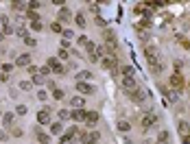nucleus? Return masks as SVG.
Instances as JSON below:
<instances>
[{"mask_svg": "<svg viewBox=\"0 0 190 144\" xmlns=\"http://www.w3.org/2000/svg\"><path fill=\"white\" fill-rule=\"evenodd\" d=\"M31 29H33V31H42V22H40V20H37V22H33V24H31Z\"/></svg>", "mask_w": 190, "mask_h": 144, "instance_id": "34", "label": "nucleus"}, {"mask_svg": "<svg viewBox=\"0 0 190 144\" xmlns=\"http://www.w3.org/2000/svg\"><path fill=\"white\" fill-rule=\"evenodd\" d=\"M61 131H63L61 122H50V133H52V136H59Z\"/></svg>", "mask_w": 190, "mask_h": 144, "instance_id": "15", "label": "nucleus"}, {"mask_svg": "<svg viewBox=\"0 0 190 144\" xmlns=\"http://www.w3.org/2000/svg\"><path fill=\"white\" fill-rule=\"evenodd\" d=\"M168 142H170L168 131H162V133H160V138H157V144H168Z\"/></svg>", "mask_w": 190, "mask_h": 144, "instance_id": "18", "label": "nucleus"}, {"mask_svg": "<svg viewBox=\"0 0 190 144\" xmlns=\"http://www.w3.org/2000/svg\"><path fill=\"white\" fill-rule=\"evenodd\" d=\"M77 89H79L81 94H94V92H96V87H94V85H90V83H81V81L77 83Z\"/></svg>", "mask_w": 190, "mask_h": 144, "instance_id": "4", "label": "nucleus"}, {"mask_svg": "<svg viewBox=\"0 0 190 144\" xmlns=\"http://www.w3.org/2000/svg\"><path fill=\"white\" fill-rule=\"evenodd\" d=\"M94 144H98V142H94Z\"/></svg>", "mask_w": 190, "mask_h": 144, "instance_id": "39", "label": "nucleus"}, {"mask_svg": "<svg viewBox=\"0 0 190 144\" xmlns=\"http://www.w3.org/2000/svg\"><path fill=\"white\" fill-rule=\"evenodd\" d=\"M77 42H79V46H83V48H85V44H87V42H90V39H87V37H85V35H81V37H79V39H77Z\"/></svg>", "mask_w": 190, "mask_h": 144, "instance_id": "32", "label": "nucleus"}, {"mask_svg": "<svg viewBox=\"0 0 190 144\" xmlns=\"http://www.w3.org/2000/svg\"><path fill=\"white\" fill-rule=\"evenodd\" d=\"M15 64L20 66V68L29 66V64H31V55H29V52H24V55H20V57H17V61H15Z\"/></svg>", "mask_w": 190, "mask_h": 144, "instance_id": "12", "label": "nucleus"}, {"mask_svg": "<svg viewBox=\"0 0 190 144\" xmlns=\"http://www.w3.org/2000/svg\"><path fill=\"white\" fill-rule=\"evenodd\" d=\"M37 122H40V124H50V122H52V120H50V114H48V111H40V114H37Z\"/></svg>", "mask_w": 190, "mask_h": 144, "instance_id": "13", "label": "nucleus"}, {"mask_svg": "<svg viewBox=\"0 0 190 144\" xmlns=\"http://www.w3.org/2000/svg\"><path fill=\"white\" fill-rule=\"evenodd\" d=\"M153 122H157V116H155V114H147V116H144V118H142V129L147 131V129L151 127Z\"/></svg>", "mask_w": 190, "mask_h": 144, "instance_id": "8", "label": "nucleus"}, {"mask_svg": "<svg viewBox=\"0 0 190 144\" xmlns=\"http://www.w3.org/2000/svg\"><path fill=\"white\" fill-rule=\"evenodd\" d=\"M74 22L81 26V29H85V26H87V22H85V15H83V13H77V15H74Z\"/></svg>", "mask_w": 190, "mask_h": 144, "instance_id": "17", "label": "nucleus"}, {"mask_svg": "<svg viewBox=\"0 0 190 144\" xmlns=\"http://www.w3.org/2000/svg\"><path fill=\"white\" fill-rule=\"evenodd\" d=\"M85 116H87V111H85V109H72V111H70V118L74 120V122L85 120Z\"/></svg>", "mask_w": 190, "mask_h": 144, "instance_id": "6", "label": "nucleus"}, {"mask_svg": "<svg viewBox=\"0 0 190 144\" xmlns=\"http://www.w3.org/2000/svg\"><path fill=\"white\" fill-rule=\"evenodd\" d=\"M13 136H15V138H20V136H24V133H22V129H13Z\"/></svg>", "mask_w": 190, "mask_h": 144, "instance_id": "37", "label": "nucleus"}, {"mask_svg": "<svg viewBox=\"0 0 190 144\" xmlns=\"http://www.w3.org/2000/svg\"><path fill=\"white\" fill-rule=\"evenodd\" d=\"M68 118H70V111L68 109H61L59 111V120H68Z\"/></svg>", "mask_w": 190, "mask_h": 144, "instance_id": "28", "label": "nucleus"}, {"mask_svg": "<svg viewBox=\"0 0 190 144\" xmlns=\"http://www.w3.org/2000/svg\"><path fill=\"white\" fill-rule=\"evenodd\" d=\"M85 50L90 52V55H92V52L96 50V44H94V42H87V44H85Z\"/></svg>", "mask_w": 190, "mask_h": 144, "instance_id": "26", "label": "nucleus"}, {"mask_svg": "<svg viewBox=\"0 0 190 144\" xmlns=\"http://www.w3.org/2000/svg\"><path fill=\"white\" fill-rule=\"evenodd\" d=\"M120 83H122V87L127 89V92H131V89H135V87H138V85H135V79H133V77H122V81H120Z\"/></svg>", "mask_w": 190, "mask_h": 144, "instance_id": "5", "label": "nucleus"}, {"mask_svg": "<svg viewBox=\"0 0 190 144\" xmlns=\"http://www.w3.org/2000/svg\"><path fill=\"white\" fill-rule=\"evenodd\" d=\"M122 74L125 77H133V68L131 66H122Z\"/></svg>", "mask_w": 190, "mask_h": 144, "instance_id": "25", "label": "nucleus"}, {"mask_svg": "<svg viewBox=\"0 0 190 144\" xmlns=\"http://www.w3.org/2000/svg\"><path fill=\"white\" fill-rule=\"evenodd\" d=\"M44 81H46V79H44V77H40V74H35V77H33V83H35V85H42Z\"/></svg>", "mask_w": 190, "mask_h": 144, "instance_id": "29", "label": "nucleus"}, {"mask_svg": "<svg viewBox=\"0 0 190 144\" xmlns=\"http://www.w3.org/2000/svg\"><path fill=\"white\" fill-rule=\"evenodd\" d=\"M17 35H20V37H24V39H26V29H22V26H20V29H17Z\"/></svg>", "mask_w": 190, "mask_h": 144, "instance_id": "36", "label": "nucleus"}, {"mask_svg": "<svg viewBox=\"0 0 190 144\" xmlns=\"http://www.w3.org/2000/svg\"><path fill=\"white\" fill-rule=\"evenodd\" d=\"M20 87H22V89H26V92H29V89L33 87V83H31V81H22V83H20Z\"/></svg>", "mask_w": 190, "mask_h": 144, "instance_id": "30", "label": "nucleus"}, {"mask_svg": "<svg viewBox=\"0 0 190 144\" xmlns=\"http://www.w3.org/2000/svg\"><path fill=\"white\" fill-rule=\"evenodd\" d=\"M70 105L74 107V109H83L85 98H83V96H72V98H70Z\"/></svg>", "mask_w": 190, "mask_h": 144, "instance_id": "10", "label": "nucleus"}, {"mask_svg": "<svg viewBox=\"0 0 190 144\" xmlns=\"http://www.w3.org/2000/svg\"><path fill=\"white\" fill-rule=\"evenodd\" d=\"M37 101L46 103V101H48V92H44V89H40V92H37Z\"/></svg>", "mask_w": 190, "mask_h": 144, "instance_id": "22", "label": "nucleus"}, {"mask_svg": "<svg viewBox=\"0 0 190 144\" xmlns=\"http://www.w3.org/2000/svg\"><path fill=\"white\" fill-rule=\"evenodd\" d=\"M177 129H179V133H182V136H188V131H190V127H188V122H184V120L179 122V127H177Z\"/></svg>", "mask_w": 190, "mask_h": 144, "instance_id": "19", "label": "nucleus"}, {"mask_svg": "<svg viewBox=\"0 0 190 144\" xmlns=\"http://www.w3.org/2000/svg\"><path fill=\"white\" fill-rule=\"evenodd\" d=\"M170 87H175V89H182L184 87V79L179 77V74H170Z\"/></svg>", "mask_w": 190, "mask_h": 144, "instance_id": "9", "label": "nucleus"}, {"mask_svg": "<svg viewBox=\"0 0 190 144\" xmlns=\"http://www.w3.org/2000/svg\"><path fill=\"white\" fill-rule=\"evenodd\" d=\"M24 42H26V46H37V44H35V39H33V37H26Z\"/></svg>", "mask_w": 190, "mask_h": 144, "instance_id": "35", "label": "nucleus"}, {"mask_svg": "<svg viewBox=\"0 0 190 144\" xmlns=\"http://www.w3.org/2000/svg\"><path fill=\"white\" fill-rule=\"evenodd\" d=\"M188 87H190V83H188Z\"/></svg>", "mask_w": 190, "mask_h": 144, "instance_id": "40", "label": "nucleus"}, {"mask_svg": "<svg viewBox=\"0 0 190 144\" xmlns=\"http://www.w3.org/2000/svg\"><path fill=\"white\" fill-rule=\"evenodd\" d=\"M184 144H190V138H186V140H184Z\"/></svg>", "mask_w": 190, "mask_h": 144, "instance_id": "38", "label": "nucleus"}, {"mask_svg": "<svg viewBox=\"0 0 190 144\" xmlns=\"http://www.w3.org/2000/svg\"><path fill=\"white\" fill-rule=\"evenodd\" d=\"M59 20H70V13H68V9L63 7L61 11H59Z\"/></svg>", "mask_w": 190, "mask_h": 144, "instance_id": "24", "label": "nucleus"}, {"mask_svg": "<svg viewBox=\"0 0 190 144\" xmlns=\"http://www.w3.org/2000/svg\"><path fill=\"white\" fill-rule=\"evenodd\" d=\"M116 64H118V61H116L114 57H103V59H101V66H103L105 70H116Z\"/></svg>", "mask_w": 190, "mask_h": 144, "instance_id": "7", "label": "nucleus"}, {"mask_svg": "<svg viewBox=\"0 0 190 144\" xmlns=\"http://www.w3.org/2000/svg\"><path fill=\"white\" fill-rule=\"evenodd\" d=\"M52 98H55V101H63V98H66V92L59 89V87H55L52 89Z\"/></svg>", "mask_w": 190, "mask_h": 144, "instance_id": "16", "label": "nucleus"}, {"mask_svg": "<svg viewBox=\"0 0 190 144\" xmlns=\"http://www.w3.org/2000/svg\"><path fill=\"white\" fill-rule=\"evenodd\" d=\"M118 129L127 133V131H129V129H131V124H129V122H127V120H120V122H118Z\"/></svg>", "mask_w": 190, "mask_h": 144, "instance_id": "21", "label": "nucleus"}, {"mask_svg": "<svg viewBox=\"0 0 190 144\" xmlns=\"http://www.w3.org/2000/svg\"><path fill=\"white\" fill-rule=\"evenodd\" d=\"M50 29L55 31V33H63V29H61V24H59V22H52V26H50Z\"/></svg>", "mask_w": 190, "mask_h": 144, "instance_id": "31", "label": "nucleus"}, {"mask_svg": "<svg viewBox=\"0 0 190 144\" xmlns=\"http://www.w3.org/2000/svg\"><path fill=\"white\" fill-rule=\"evenodd\" d=\"M0 116H2V114H0Z\"/></svg>", "mask_w": 190, "mask_h": 144, "instance_id": "41", "label": "nucleus"}, {"mask_svg": "<svg viewBox=\"0 0 190 144\" xmlns=\"http://www.w3.org/2000/svg\"><path fill=\"white\" fill-rule=\"evenodd\" d=\"M98 118H101V116H98V111H87L85 122H87V124H96V122H98Z\"/></svg>", "mask_w": 190, "mask_h": 144, "instance_id": "14", "label": "nucleus"}, {"mask_svg": "<svg viewBox=\"0 0 190 144\" xmlns=\"http://www.w3.org/2000/svg\"><path fill=\"white\" fill-rule=\"evenodd\" d=\"M127 94H129V98H131L133 103H142V101H144V92H142V89H138V87L131 89V92H127Z\"/></svg>", "mask_w": 190, "mask_h": 144, "instance_id": "3", "label": "nucleus"}, {"mask_svg": "<svg viewBox=\"0 0 190 144\" xmlns=\"http://www.w3.org/2000/svg\"><path fill=\"white\" fill-rule=\"evenodd\" d=\"M61 35H63V39H66V42H68V39H72V37H74V33H72L70 29H66V31H63Z\"/></svg>", "mask_w": 190, "mask_h": 144, "instance_id": "27", "label": "nucleus"}, {"mask_svg": "<svg viewBox=\"0 0 190 144\" xmlns=\"http://www.w3.org/2000/svg\"><path fill=\"white\" fill-rule=\"evenodd\" d=\"M98 138H101V133H98V131H90L81 140H83V144H94V142H98Z\"/></svg>", "mask_w": 190, "mask_h": 144, "instance_id": "2", "label": "nucleus"}, {"mask_svg": "<svg viewBox=\"0 0 190 144\" xmlns=\"http://www.w3.org/2000/svg\"><path fill=\"white\" fill-rule=\"evenodd\" d=\"M92 81L94 79V74H92V72H90V70H81V72H77V81H81V83H83V81Z\"/></svg>", "mask_w": 190, "mask_h": 144, "instance_id": "11", "label": "nucleus"}, {"mask_svg": "<svg viewBox=\"0 0 190 144\" xmlns=\"http://www.w3.org/2000/svg\"><path fill=\"white\" fill-rule=\"evenodd\" d=\"M48 70L57 72V74H61V72H66V68H63V66L59 64V59H55V57H50V59H48Z\"/></svg>", "mask_w": 190, "mask_h": 144, "instance_id": "1", "label": "nucleus"}, {"mask_svg": "<svg viewBox=\"0 0 190 144\" xmlns=\"http://www.w3.org/2000/svg\"><path fill=\"white\" fill-rule=\"evenodd\" d=\"M35 133H37V136H35V138H37V142H42V144H48V136H46V133H42V131H35Z\"/></svg>", "mask_w": 190, "mask_h": 144, "instance_id": "20", "label": "nucleus"}, {"mask_svg": "<svg viewBox=\"0 0 190 144\" xmlns=\"http://www.w3.org/2000/svg\"><path fill=\"white\" fill-rule=\"evenodd\" d=\"M15 114H20V116H24V114H26V105H17V109H15Z\"/></svg>", "mask_w": 190, "mask_h": 144, "instance_id": "33", "label": "nucleus"}, {"mask_svg": "<svg viewBox=\"0 0 190 144\" xmlns=\"http://www.w3.org/2000/svg\"><path fill=\"white\" fill-rule=\"evenodd\" d=\"M2 122L7 124V127H9V124L13 122V114H2Z\"/></svg>", "mask_w": 190, "mask_h": 144, "instance_id": "23", "label": "nucleus"}]
</instances>
